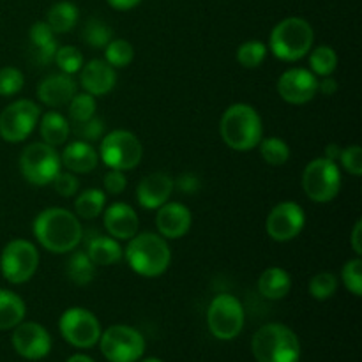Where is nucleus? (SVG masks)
Listing matches in <instances>:
<instances>
[{
    "mask_svg": "<svg viewBox=\"0 0 362 362\" xmlns=\"http://www.w3.org/2000/svg\"><path fill=\"white\" fill-rule=\"evenodd\" d=\"M134 48L126 39H112L105 46V60L112 67H126L133 62Z\"/></svg>",
    "mask_w": 362,
    "mask_h": 362,
    "instance_id": "473e14b6",
    "label": "nucleus"
},
{
    "mask_svg": "<svg viewBox=\"0 0 362 362\" xmlns=\"http://www.w3.org/2000/svg\"><path fill=\"white\" fill-rule=\"evenodd\" d=\"M310 67L315 76H331L338 67V53L331 46H317L310 52Z\"/></svg>",
    "mask_w": 362,
    "mask_h": 362,
    "instance_id": "7c9ffc66",
    "label": "nucleus"
},
{
    "mask_svg": "<svg viewBox=\"0 0 362 362\" xmlns=\"http://www.w3.org/2000/svg\"><path fill=\"white\" fill-rule=\"evenodd\" d=\"M191 225H193V216L184 204L166 202L158 209L156 226L159 230V235L165 239H180L189 232Z\"/></svg>",
    "mask_w": 362,
    "mask_h": 362,
    "instance_id": "a211bd4d",
    "label": "nucleus"
},
{
    "mask_svg": "<svg viewBox=\"0 0 362 362\" xmlns=\"http://www.w3.org/2000/svg\"><path fill=\"white\" fill-rule=\"evenodd\" d=\"M122 255L119 240L112 235H95L87 244V257L94 265H113L122 258Z\"/></svg>",
    "mask_w": 362,
    "mask_h": 362,
    "instance_id": "a878e982",
    "label": "nucleus"
},
{
    "mask_svg": "<svg viewBox=\"0 0 362 362\" xmlns=\"http://www.w3.org/2000/svg\"><path fill=\"white\" fill-rule=\"evenodd\" d=\"M67 362H94V359H90L88 356H83V354H74V356H71Z\"/></svg>",
    "mask_w": 362,
    "mask_h": 362,
    "instance_id": "3c124183",
    "label": "nucleus"
},
{
    "mask_svg": "<svg viewBox=\"0 0 362 362\" xmlns=\"http://www.w3.org/2000/svg\"><path fill=\"white\" fill-rule=\"evenodd\" d=\"M338 290V278L332 272H318L310 279V293L317 300H327Z\"/></svg>",
    "mask_w": 362,
    "mask_h": 362,
    "instance_id": "e433bc0d",
    "label": "nucleus"
},
{
    "mask_svg": "<svg viewBox=\"0 0 362 362\" xmlns=\"http://www.w3.org/2000/svg\"><path fill=\"white\" fill-rule=\"evenodd\" d=\"M60 161L71 173H88L98 166L99 152L94 145L83 140H74L66 145Z\"/></svg>",
    "mask_w": 362,
    "mask_h": 362,
    "instance_id": "5701e85b",
    "label": "nucleus"
},
{
    "mask_svg": "<svg viewBox=\"0 0 362 362\" xmlns=\"http://www.w3.org/2000/svg\"><path fill=\"white\" fill-rule=\"evenodd\" d=\"M260 156L267 165L271 166H281L285 165L286 161L290 159V147L285 140L278 136H271V138H262L260 144Z\"/></svg>",
    "mask_w": 362,
    "mask_h": 362,
    "instance_id": "2f4dec72",
    "label": "nucleus"
},
{
    "mask_svg": "<svg viewBox=\"0 0 362 362\" xmlns=\"http://www.w3.org/2000/svg\"><path fill=\"white\" fill-rule=\"evenodd\" d=\"M267 57V46L258 39H251V41L243 42L237 49V60L246 69H257L262 66V62Z\"/></svg>",
    "mask_w": 362,
    "mask_h": 362,
    "instance_id": "72a5a7b5",
    "label": "nucleus"
},
{
    "mask_svg": "<svg viewBox=\"0 0 362 362\" xmlns=\"http://www.w3.org/2000/svg\"><path fill=\"white\" fill-rule=\"evenodd\" d=\"M106 194L101 189H85L74 200V214L81 219H94L105 211Z\"/></svg>",
    "mask_w": 362,
    "mask_h": 362,
    "instance_id": "c85d7f7f",
    "label": "nucleus"
},
{
    "mask_svg": "<svg viewBox=\"0 0 362 362\" xmlns=\"http://www.w3.org/2000/svg\"><path fill=\"white\" fill-rule=\"evenodd\" d=\"M60 154L55 147L35 141L27 145L20 156V172L34 186H48L60 172Z\"/></svg>",
    "mask_w": 362,
    "mask_h": 362,
    "instance_id": "0eeeda50",
    "label": "nucleus"
},
{
    "mask_svg": "<svg viewBox=\"0 0 362 362\" xmlns=\"http://www.w3.org/2000/svg\"><path fill=\"white\" fill-rule=\"evenodd\" d=\"M67 278L74 283V285H88V283L94 279L95 276V265L92 264L90 258L87 257V253H74L73 257L67 262Z\"/></svg>",
    "mask_w": 362,
    "mask_h": 362,
    "instance_id": "c756f323",
    "label": "nucleus"
},
{
    "mask_svg": "<svg viewBox=\"0 0 362 362\" xmlns=\"http://www.w3.org/2000/svg\"><path fill=\"white\" fill-rule=\"evenodd\" d=\"M83 41L92 48H105L113 39V30L99 18H90L83 27Z\"/></svg>",
    "mask_w": 362,
    "mask_h": 362,
    "instance_id": "f704fd0d",
    "label": "nucleus"
},
{
    "mask_svg": "<svg viewBox=\"0 0 362 362\" xmlns=\"http://www.w3.org/2000/svg\"><path fill=\"white\" fill-rule=\"evenodd\" d=\"M69 106V117L74 124L85 122V120L92 119L95 115V98L94 95L87 94V92H80V94H74L73 99L67 103Z\"/></svg>",
    "mask_w": 362,
    "mask_h": 362,
    "instance_id": "c9c22d12",
    "label": "nucleus"
},
{
    "mask_svg": "<svg viewBox=\"0 0 362 362\" xmlns=\"http://www.w3.org/2000/svg\"><path fill=\"white\" fill-rule=\"evenodd\" d=\"M25 76L18 67L6 66L0 69V95L9 98V95L18 94L23 88Z\"/></svg>",
    "mask_w": 362,
    "mask_h": 362,
    "instance_id": "58836bf2",
    "label": "nucleus"
},
{
    "mask_svg": "<svg viewBox=\"0 0 362 362\" xmlns=\"http://www.w3.org/2000/svg\"><path fill=\"white\" fill-rule=\"evenodd\" d=\"M177 187L186 194L197 193V191L200 189V180H198V177H194L193 173H184V175H180L179 180H177Z\"/></svg>",
    "mask_w": 362,
    "mask_h": 362,
    "instance_id": "a18cd8bd",
    "label": "nucleus"
},
{
    "mask_svg": "<svg viewBox=\"0 0 362 362\" xmlns=\"http://www.w3.org/2000/svg\"><path fill=\"white\" fill-rule=\"evenodd\" d=\"M103 186H105V193L110 194H120L127 186V179L124 175V172L120 170H112L106 173L105 179H103Z\"/></svg>",
    "mask_w": 362,
    "mask_h": 362,
    "instance_id": "c03bdc74",
    "label": "nucleus"
},
{
    "mask_svg": "<svg viewBox=\"0 0 362 362\" xmlns=\"http://www.w3.org/2000/svg\"><path fill=\"white\" fill-rule=\"evenodd\" d=\"M103 223L108 232L117 240H129L138 233V214L131 205L122 204V202H115L105 209V216H103Z\"/></svg>",
    "mask_w": 362,
    "mask_h": 362,
    "instance_id": "aec40b11",
    "label": "nucleus"
},
{
    "mask_svg": "<svg viewBox=\"0 0 362 362\" xmlns=\"http://www.w3.org/2000/svg\"><path fill=\"white\" fill-rule=\"evenodd\" d=\"M106 2L117 11H129L133 7H136L141 0H106Z\"/></svg>",
    "mask_w": 362,
    "mask_h": 362,
    "instance_id": "09e8293b",
    "label": "nucleus"
},
{
    "mask_svg": "<svg viewBox=\"0 0 362 362\" xmlns=\"http://www.w3.org/2000/svg\"><path fill=\"white\" fill-rule=\"evenodd\" d=\"M53 60H55V64L62 73L71 74V76L74 73H80V69L83 67V57H81L80 49L74 48V46H60V48H57Z\"/></svg>",
    "mask_w": 362,
    "mask_h": 362,
    "instance_id": "4c0bfd02",
    "label": "nucleus"
},
{
    "mask_svg": "<svg viewBox=\"0 0 362 362\" xmlns=\"http://www.w3.org/2000/svg\"><path fill=\"white\" fill-rule=\"evenodd\" d=\"M28 42H30L28 49H30L32 62L39 66H48L49 62H53L59 45H57L55 32L48 27L46 21H37L32 25L28 32Z\"/></svg>",
    "mask_w": 362,
    "mask_h": 362,
    "instance_id": "4be33fe9",
    "label": "nucleus"
},
{
    "mask_svg": "<svg viewBox=\"0 0 362 362\" xmlns=\"http://www.w3.org/2000/svg\"><path fill=\"white\" fill-rule=\"evenodd\" d=\"M78 21V9L73 2H57L52 6L46 14V23L55 34H66L73 30Z\"/></svg>",
    "mask_w": 362,
    "mask_h": 362,
    "instance_id": "cd10ccee",
    "label": "nucleus"
},
{
    "mask_svg": "<svg viewBox=\"0 0 362 362\" xmlns=\"http://www.w3.org/2000/svg\"><path fill=\"white\" fill-rule=\"evenodd\" d=\"M315 32L304 18H285L271 32L269 48L283 62H297L311 52Z\"/></svg>",
    "mask_w": 362,
    "mask_h": 362,
    "instance_id": "20e7f679",
    "label": "nucleus"
},
{
    "mask_svg": "<svg viewBox=\"0 0 362 362\" xmlns=\"http://www.w3.org/2000/svg\"><path fill=\"white\" fill-rule=\"evenodd\" d=\"M62 338L76 349H92L101 338V324L92 311L85 308H69L59 320Z\"/></svg>",
    "mask_w": 362,
    "mask_h": 362,
    "instance_id": "ddd939ff",
    "label": "nucleus"
},
{
    "mask_svg": "<svg viewBox=\"0 0 362 362\" xmlns=\"http://www.w3.org/2000/svg\"><path fill=\"white\" fill-rule=\"evenodd\" d=\"M39 133H41L45 144L57 147V145H62L67 141L71 134V124L62 113L49 110L39 120Z\"/></svg>",
    "mask_w": 362,
    "mask_h": 362,
    "instance_id": "393cba45",
    "label": "nucleus"
},
{
    "mask_svg": "<svg viewBox=\"0 0 362 362\" xmlns=\"http://www.w3.org/2000/svg\"><path fill=\"white\" fill-rule=\"evenodd\" d=\"M219 133L230 148L239 152L258 147L264 138V124L257 110L246 103L228 106L219 120Z\"/></svg>",
    "mask_w": 362,
    "mask_h": 362,
    "instance_id": "f03ea898",
    "label": "nucleus"
},
{
    "mask_svg": "<svg viewBox=\"0 0 362 362\" xmlns=\"http://www.w3.org/2000/svg\"><path fill=\"white\" fill-rule=\"evenodd\" d=\"M13 346L18 356L28 361H39L52 350V338L41 324L21 322L14 327Z\"/></svg>",
    "mask_w": 362,
    "mask_h": 362,
    "instance_id": "dca6fc26",
    "label": "nucleus"
},
{
    "mask_svg": "<svg viewBox=\"0 0 362 362\" xmlns=\"http://www.w3.org/2000/svg\"><path fill=\"white\" fill-rule=\"evenodd\" d=\"M80 83L85 92L94 98H101L113 90L117 83L115 67L110 66L106 60L94 59L85 64L80 69Z\"/></svg>",
    "mask_w": 362,
    "mask_h": 362,
    "instance_id": "6ab92c4d",
    "label": "nucleus"
},
{
    "mask_svg": "<svg viewBox=\"0 0 362 362\" xmlns=\"http://www.w3.org/2000/svg\"><path fill=\"white\" fill-rule=\"evenodd\" d=\"M303 189L308 198L317 204H327L338 197L341 189V172L336 161L317 158L303 172Z\"/></svg>",
    "mask_w": 362,
    "mask_h": 362,
    "instance_id": "423d86ee",
    "label": "nucleus"
},
{
    "mask_svg": "<svg viewBox=\"0 0 362 362\" xmlns=\"http://www.w3.org/2000/svg\"><path fill=\"white\" fill-rule=\"evenodd\" d=\"M207 325L216 339H235L244 327V308L240 300L230 293L216 296L209 304Z\"/></svg>",
    "mask_w": 362,
    "mask_h": 362,
    "instance_id": "1a4fd4ad",
    "label": "nucleus"
},
{
    "mask_svg": "<svg viewBox=\"0 0 362 362\" xmlns=\"http://www.w3.org/2000/svg\"><path fill=\"white\" fill-rule=\"evenodd\" d=\"M318 90H320L324 95H332L336 90H338V83H336V80H332V78L325 76L324 80L318 81Z\"/></svg>",
    "mask_w": 362,
    "mask_h": 362,
    "instance_id": "de8ad7c7",
    "label": "nucleus"
},
{
    "mask_svg": "<svg viewBox=\"0 0 362 362\" xmlns=\"http://www.w3.org/2000/svg\"><path fill=\"white\" fill-rule=\"evenodd\" d=\"M339 152H341V148H339L338 145H329V147L325 148V158L331 159V161H336V159L339 158Z\"/></svg>",
    "mask_w": 362,
    "mask_h": 362,
    "instance_id": "8fccbe9b",
    "label": "nucleus"
},
{
    "mask_svg": "<svg viewBox=\"0 0 362 362\" xmlns=\"http://www.w3.org/2000/svg\"><path fill=\"white\" fill-rule=\"evenodd\" d=\"M304 225H306L304 209L296 202H281L269 212L265 228L272 240L288 243L303 232Z\"/></svg>",
    "mask_w": 362,
    "mask_h": 362,
    "instance_id": "4468645a",
    "label": "nucleus"
},
{
    "mask_svg": "<svg viewBox=\"0 0 362 362\" xmlns=\"http://www.w3.org/2000/svg\"><path fill=\"white\" fill-rule=\"evenodd\" d=\"M127 265L131 271L144 278H158L165 274L172 262V251L165 237L159 233H136L131 237L124 250Z\"/></svg>",
    "mask_w": 362,
    "mask_h": 362,
    "instance_id": "7ed1b4c3",
    "label": "nucleus"
},
{
    "mask_svg": "<svg viewBox=\"0 0 362 362\" xmlns=\"http://www.w3.org/2000/svg\"><path fill=\"white\" fill-rule=\"evenodd\" d=\"M140 362H163V361L156 359V357H147V359H144V361H140Z\"/></svg>",
    "mask_w": 362,
    "mask_h": 362,
    "instance_id": "603ef678",
    "label": "nucleus"
},
{
    "mask_svg": "<svg viewBox=\"0 0 362 362\" xmlns=\"http://www.w3.org/2000/svg\"><path fill=\"white\" fill-rule=\"evenodd\" d=\"M292 288V278L281 267H269L258 279V292L269 300H279L286 297Z\"/></svg>",
    "mask_w": 362,
    "mask_h": 362,
    "instance_id": "b1692460",
    "label": "nucleus"
},
{
    "mask_svg": "<svg viewBox=\"0 0 362 362\" xmlns=\"http://www.w3.org/2000/svg\"><path fill=\"white\" fill-rule=\"evenodd\" d=\"M37 243L55 255L76 250L83 239V228L74 212L62 207H48L39 212L32 225Z\"/></svg>",
    "mask_w": 362,
    "mask_h": 362,
    "instance_id": "f257e3e1",
    "label": "nucleus"
},
{
    "mask_svg": "<svg viewBox=\"0 0 362 362\" xmlns=\"http://www.w3.org/2000/svg\"><path fill=\"white\" fill-rule=\"evenodd\" d=\"M175 187V180L163 172H154L144 177L136 187V200L147 211H158L170 200Z\"/></svg>",
    "mask_w": 362,
    "mask_h": 362,
    "instance_id": "f3484780",
    "label": "nucleus"
},
{
    "mask_svg": "<svg viewBox=\"0 0 362 362\" xmlns=\"http://www.w3.org/2000/svg\"><path fill=\"white\" fill-rule=\"evenodd\" d=\"M27 313L25 300L11 290L0 288V331H9L21 324Z\"/></svg>",
    "mask_w": 362,
    "mask_h": 362,
    "instance_id": "bb28decb",
    "label": "nucleus"
},
{
    "mask_svg": "<svg viewBox=\"0 0 362 362\" xmlns=\"http://www.w3.org/2000/svg\"><path fill=\"white\" fill-rule=\"evenodd\" d=\"M76 90L78 85L74 81V78L71 74L59 73L52 74V76H46L39 83L37 98L39 101L45 103L49 108H60V106H66L73 99Z\"/></svg>",
    "mask_w": 362,
    "mask_h": 362,
    "instance_id": "412c9836",
    "label": "nucleus"
},
{
    "mask_svg": "<svg viewBox=\"0 0 362 362\" xmlns=\"http://www.w3.org/2000/svg\"><path fill=\"white\" fill-rule=\"evenodd\" d=\"M338 159L350 175L359 177L362 173V148L359 145H350V147L341 148Z\"/></svg>",
    "mask_w": 362,
    "mask_h": 362,
    "instance_id": "79ce46f5",
    "label": "nucleus"
},
{
    "mask_svg": "<svg viewBox=\"0 0 362 362\" xmlns=\"http://www.w3.org/2000/svg\"><path fill=\"white\" fill-rule=\"evenodd\" d=\"M52 184L53 187H55L57 193H59L60 197L66 198L73 197V194H76L78 189H80V182H78L76 175L71 172H59Z\"/></svg>",
    "mask_w": 362,
    "mask_h": 362,
    "instance_id": "37998d69",
    "label": "nucleus"
},
{
    "mask_svg": "<svg viewBox=\"0 0 362 362\" xmlns=\"http://www.w3.org/2000/svg\"><path fill=\"white\" fill-rule=\"evenodd\" d=\"M73 133L76 134L78 140H83L92 144V141H98L99 138L105 136V122H103L99 117H92V119L85 120V122L74 124Z\"/></svg>",
    "mask_w": 362,
    "mask_h": 362,
    "instance_id": "a19ab883",
    "label": "nucleus"
},
{
    "mask_svg": "<svg viewBox=\"0 0 362 362\" xmlns=\"http://www.w3.org/2000/svg\"><path fill=\"white\" fill-rule=\"evenodd\" d=\"M41 119V108L30 99H18L0 113V138L9 144H20L32 134Z\"/></svg>",
    "mask_w": 362,
    "mask_h": 362,
    "instance_id": "f8f14e48",
    "label": "nucleus"
},
{
    "mask_svg": "<svg viewBox=\"0 0 362 362\" xmlns=\"http://www.w3.org/2000/svg\"><path fill=\"white\" fill-rule=\"evenodd\" d=\"M39 267V251L30 240L14 239L6 244L0 255V271L13 285H21L32 279Z\"/></svg>",
    "mask_w": 362,
    "mask_h": 362,
    "instance_id": "9d476101",
    "label": "nucleus"
},
{
    "mask_svg": "<svg viewBox=\"0 0 362 362\" xmlns=\"http://www.w3.org/2000/svg\"><path fill=\"white\" fill-rule=\"evenodd\" d=\"M99 156L108 168L127 172L140 165L144 147L136 134L126 129H115L103 136Z\"/></svg>",
    "mask_w": 362,
    "mask_h": 362,
    "instance_id": "6e6552de",
    "label": "nucleus"
},
{
    "mask_svg": "<svg viewBox=\"0 0 362 362\" xmlns=\"http://www.w3.org/2000/svg\"><path fill=\"white\" fill-rule=\"evenodd\" d=\"M101 354L110 362H136L145 352V339L129 325H112L99 338Z\"/></svg>",
    "mask_w": 362,
    "mask_h": 362,
    "instance_id": "9b49d317",
    "label": "nucleus"
},
{
    "mask_svg": "<svg viewBox=\"0 0 362 362\" xmlns=\"http://www.w3.org/2000/svg\"><path fill=\"white\" fill-rule=\"evenodd\" d=\"M343 285L356 297L362 296V260L361 257L349 260L341 271Z\"/></svg>",
    "mask_w": 362,
    "mask_h": 362,
    "instance_id": "ea45409f",
    "label": "nucleus"
},
{
    "mask_svg": "<svg viewBox=\"0 0 362 362\" xmlns=\"http://www.w3.org/2000/svg\"><path fill=\"white\" fill-rule=\"evenodd\" d=\"M350 243H352L354 253H356L357 257H361L362 255V221L361 219H357L356 225H354L352 239H350Z\"/></svg>",
    "mask_w": 362,
    "mask_h": 362,
    "instance_id": "49530a36",
    "label": "nucleus"
},
{
    "mask_svg": "<svg viewBox=\"0 0 362 362\" xmlns=\"http://www.w3.org/2000/svg\"><path fill=\"white\" fill-rule=\"evenodd\" d=\"M317 76L304 67H292L278 80V94L290 105H306L317 95Z\"/></svg>",
    "mask_w": 362,
    "mask_h": 362,
    "instance_id": "2eb2a0df",
    "label": "nucleus"
},
{
    "mask_svg": "<svg viewBox=\"0 0 362 362\" xmlns=\"http://www.w3.org/2000/svg\"><path fill=\"white\" fill-rule=\"evenodd\" d=\"M258 362H299L300 343L296 332L285 324H267L258 329L251 341Z\"/></svg>",
    "mask_w": 362,
    "mask_h": 362,
    "instance_id": "39448f33",
    "label": "nucleus"
}]
</instances>
